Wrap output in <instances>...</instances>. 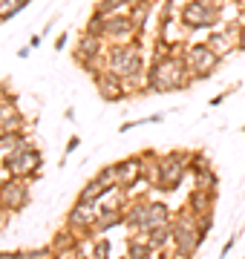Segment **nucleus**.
I'll list each match as a JSON object with an SVG mask.
<instances>
[{
  "label": "nucleus",
  "mask_w": 245,
  "mask_h": 259,
  "mask_svg": "<svg viewBox=\"0 0 245 259\" xmlns=\"http://www.w3.org/2000/svg\"><path fill=\"white\" fill-rule=\"evenodd\" d=\"M199 6H188L185 9V23H190V26H199V23H211L214 20V12H205V6H202V12H196Z\"/></svg>",
  "instance_id": "nucleus-2"
},
{
  "label": "nucleus",
  "mask_w": 245,
  "mask_h": 259,
  "mask_svg": "<svg viewBox=\"0 0 245 259\" xmlns=\"http://www.w3.org/2000/svg\"><path fill=\"white\" fill-rule=\"evenodd\" d=\"M242 47H245V32H242Z\"/></svg>",
  "instance_id": "nucleus-6"
},
{
  "label": "nucleus",
  "mask_w": 245,
  "mask_h": 259,
  "mask_svg": "<svg viewBox=\"0 0 245 259\" xmlns=\"http://www.w3.org/2000/svg\"><path fill=\"white\" fill-rule=\"evenodd\" d=\"M190 64L196 66V72L205 75V72H211V69L217 66V55H214L211 49H196V52L190 55Z\"/></svg>",
  "instance_id": "nucleus-1"
},
{
  "label": "nucleus",
  "mask_w": 245,
  "mask_h": 259,
  "mask_svg": "<svg viewBox=\"0 0 245 259\" xmlns=\"http://www.w3.org/2000/svg\"><path fill=\"white\" fill-rule=\"evenodd\" d=\"M136 173H139V164H136V161H124L121 167H115V176L121 179V182H127V179H136Z\"/></svg>",
  "instance_id": "nucleus-4"
},
{
  "label": "nucleus",
  "mask_w": 245,
  "mask_h": 259,
  "mask_svg": "<svg viewBox=\"0 0 245 259\" xmlns=\"http://www.w3.org/2000/svg\"><path fill=\"white\" fill-rule=\"evenodd\" d=\"M23 6H26V0H0V20L12 18V15L20 12Z\"/></svg>",
  "instance_id": "nucleus-3"
},
{
  "label": "nucleus",
  "mask_w": 245,
  "mask_h": 259,
  "mask_svg": "<svg viewBox=\"0 0 245 259\" xmlns=\"http://www.w3.org/2000/svg\"><path fill=\"white\" fill-rule=\"evenodd\" d=\"M98 90H101V93L107 95V98H110V95H113V98H118V87H115V83H107L104 78L98 81Z\"/></svg>",
  "instance_id": "nucleus-5"
}]
</instances>
